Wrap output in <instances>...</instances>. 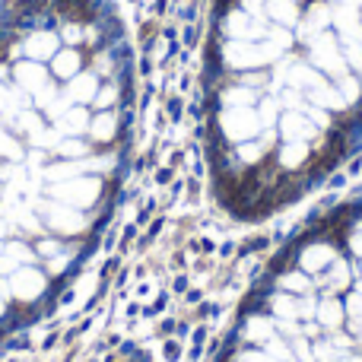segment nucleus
<instances>
[{
	"instance_id": "nucleus-1",
	"label": "nucleus",
	"mask_w": 362,
	"mask_h": 362,
	"mask_svg": "<svg viewBox=\"0 0 362 362\" xmlns=\"http://www.w3.org/2000/svg\"><path fill=\"white\" fill-rule=\"evenodd\" d=\"M102 194V181L93 175H74V178H64L51 185V197L61 200V204H70L76 210L83 206H93Z\"/></svg>"
},
{
	"instance_id": "nucleus-2",
	"label": "nucleus",
	"mask_w": 362,
	"mask_h": 362,
	"mask_svg": "<svg viewBox=\"0 0 362 362\" xmlns=\"http://www.w3.org/2000/svg\"><path fill=\"white\" fill-rule=\"evenodd\" d=\"M219 127L229 140L235 144H248L255 134H261V118L251 108H223L219 112Z\"/></svg>"
},
{
	"instance_id": "nucleus-3",
	"label": "nucleus",
	"mask_w": 362,
	"mask_h": 362,
	"mask_svg": "<svg viewBox=\"0 0 362 362\" xmlns=\"http://www.w3.org/2000/svg\"><path fill=\"white\" fill-rule=\"evenodd\" d=\"M6 289H10L19 302H35V299H42V296H45L48 280H45V274L38 267L25 264V267H19V270H13V274H10Z\"/></svg>"
},
{
	"instance_id": "nucleus-4",
	"label": "nucleus",
	"mask_w": 362,
	"mask_h": 362,
	"mask_svg": "<svg viewBox=\"0 0 362 362\" xmlns=\"http://www.w3.org/2000/svg\"><path fill=\"white\" fill-rule=\"evenodd\" d=\"M274 54L276 48H257V45H248V42H232L223 48V64L232 70H251L274 61Z\"/></svg>"
},
{
	"instance_id": "nucleus-5",
	"label": "nucleus",
	"mask_w": 362,
	"mask_h": 362,
	"mask_svg": "<svg viewBox=\"0 0 362 362\" xmlns=\"http://www.w3.org/2000/svg\"><path fill=\"white\" fill-rule=\"evenodd\" d=\"M42 216H45V223L57 232V235H76V232H83V226H86V216H83L76 206L61 204V200L45 204L42 206Z\"/></svg>"
},
{
	"instance_id": "nucleus-6",
	"label": "nucleus",
	"mask_w": 362,
	"mask_h": 362,
	"mask_svg": "<svg viewBox=\"0 0 362 362\" xmlns=\"http://www.w3.org/2000/svg\"><path fill=\"white\" fill-rule=\"evenodd\" d=\"M312 57H315V64H318V67L325 70V74H331V76H344V70H346L344 54H340V48L334 45V38H331V35L318 38V42L312 45Z\"/></svg>"
},
{
	"instance_id": "nucleus-7",
	"label": "nucleus",
	"mask_w": 362,
	"mask_h": 362,
	"mask_svg": "<svg viewBox=\"0 0 362 362\" xmlns=\"http://www.w3.org/2000/svg\"><path fill=\"white\" fill-rule=\"evenodd\" d=\"M280 134L283 140H296V144H305L315 137V124L308 121V115L302 112H286L280 118Z\"/></svg>"
},
{
	"instance_id": "nucleus-8",
	"label": "nucleus",
	"mask_w": 362,
	"mask_h": 362,
	"mask_svg": "<svg viewBox=\"0 0 362 362\" xmlns=\"http://www.w3.org/2000/svg\"><path fill=\"white\" fill-rule=\"evenodd\" d=\"M334 257H337V255H334L331 245L315 242V245H308V248L299 255V267L305 270V274H321V270H325Z\"/></svg>"
},
{
	"instance_id": "nucleus-9",
	"label": "nucleus",
	"mask_w": 362,
	"mask_h": 362,
	"mask_svg": "<svg viewBox=\"0 0 362 362\" xmlns=\"http://www.w3.org/2000/svg\"><path fill=\"white\" fill-rule=\"evenodd\" d=\"M276 334V321L274 318H257V315H251L248 321H245V327H242V340L245 344H251V346H261V344H267L270 337Z\"/></svg>"
},
{
	"instance_id": "nucleus-10",
	"label": "nucleus",
	"mask_w": 362,
	"mask_h": 362,
	"mask_svg": "<svg viewBox=\"0 0 362 362\" xmlns=\"http://www.w3.org/2000/svg\"><path fill=\"white\" fill-rule=\"evenodd\" d=\"M32 257H35V255H32V248H25V245L4 242V245H0V274H13V270L25 267Z\"/></svg>"
},
{
	"instance_id": "nucleus-11",
	"label": "nucleus",
	"mask_w": 362,
	"mask_h": 362,
	"mask_svg": "<svg viewBox=\"0 0 362 362\" xmlns=\"http://www.w3.org/2000/svg\"><path fill=\"white\" fill-rule=\"evenodd\" d=\"M16 83H19V89H29V93L38 95L48 86V74H45V67L38 61H25L16 67Z\"/></svg>"
},
{
	"instance_id": "nucleus-12",
	"label": "nucleus",
	"mask_w": 362,
	"mask_h": 362,
	"mask_svg": "<svg viewBox=\"0 0 362 362\" xmlns=\"http://www.w3.org/2000/svg\"><path fill=\"white\" fill-rule=\"evenodd\" d=\"M315 325H321L325 331H337V327L346 325V308L340 305L337 299H325L315 308Z\"/></svg>"
},
{
	"instance_id": "nucleus-13",
	"label": "nucleus",
	"mask_w": 362,
	"mask_h": 362,
	"mask_svg": "<svg viewBox=\"0 0 362 362\" xmlns=\"http://www.w3.org/2000/svg\"><path fill=\"white\" fill-rule=\"evenodd\" d=\"M25 54H29L32 61L54 57L57 54V35H54V32H32L29 42H25Z\"/></svg>"
},
{
	"instance_id": "nucleus-14",
	"label": "nucleus",
	"mask_w": 362,
	"mask_h": 362,
	"mask_svg": "<svg viewBox=\"0 0 362 362\" xmlns=\"http://www.w3.org/2000/svg\"><path fill=\"white\" fill-rule=\"evenodd\" d=\"M226 29H229V35L235 38H255V35H264V25L255 23L251 19V13H229V19H226Z\"/></svg>"
},
{
	"instance_id": "nucleus-15",
	"label": "nucleus",
	"mask_w": 362,
	"mask_h": 362,
	"mask_svg": "<svg viewBox=\"0 0 362 362\" xmlns=\"http://www.w3.org/2000/svg\"><path fill=\"white\" fill-rule=\"evenodd\" d=\"M51 70H54V76H61V80H74L76 70H80V54H76L74 48L57 51V54L51 57Z\"/></svg>"
},
{
	"instance_id": "nucleus-16",
	"label": "nucleus",
	"mask_w": 362,
	"mask_h": 362,
	"mask_svg": "<svg viewBox=\"0 0 362 362\" xmlns=\"http://www.w3.org/2000/svg\"><path fill=\"white\" fill-rule=\"evenodd\" d=\"M270 318H276V321H302L299 318V302H296L293 296H286V293L274 296V299H270Z\"/></svg>"
},
{
	"instance_id": "nucleus-17",
	"label": "nucleus",
	"mask_w": 362,
	"mask_h": 362,
	"mask_svg": "<svg viewBox=\"0 0 362 362\" xmlns=\"http://www.w3.org/2000/svg\"><path fill=\"white\" fill-rule=\"evenodd\" d=\"M95 76L93 74H80V76H74V83H70V89H67V99L70 102H93L95 99Z\"/></svg>"
},
{
	"instance_id": "nucleus-18",
	"label": "nucleus",
	"mask_w": 362,
	"mask_h": 362,
	"mask_svg": "<svg viewBox=\"0 0 362 362\" xmlns=\"http://www.w3.org/2000/svg\"><path fill=\"white\" fill-rule=\"evenodd\" d=\"M308 102H312V105H318V108H334V112L346 108V99L334 86H327V83H325V86H318V89H312V93H308Z\"/></svg>"
},
{
	"instance_id": "nucleus-19",
	"label": "nucleus",
	"mask_w": 362,
	"mask_h": 362,
	"mask_svg": "<svg viewBox=\"0 0 362 362\" xmlns=\"http://www.w3.org/2000/svg\"><path fill=\"white\" fill-rule=\"evenodd\" d=\"M57 127H61V134H80V131H86L89 127V115L83 112V108H67V112L57 118Z\"/></svg>"
},
{
	"instance_id": "nucleus-20",
	"label": "nucleus",
	"mask_w": 362,
	"mask_h": 362,
	"mask_svg": "<svg viewBox=\"0 0 362 362\" xmlns=\"http://www.w3.org/2000/svg\"><path fill=\"white\" fill-rule=\"evenodd\" d=\"M308 159V144H296V140H286L280 150V165L283 169H299Z\"/></svg>"
},
{
	"instance_id": "nucleus-21",
	"label": "nucleus",
	"mask_w": 362,
	"mask_h": 362,
	"mask_svg": "<svg viewBox=\"0 0 362 362\" xmlns=\"http://www.w3.org/2000/svg\"><path fill=\"white\" fill-rule=\"evenodd\" d=\"M267 13L283 25H293L299 19V10L293 6V0H267Z\"/></svg>"
},
{
	"instance_id": "nucleus-22",
	"label": "nucleus",
	"mask_w": 362,
	"mask_h": 362,
	"mask_svg": "<svg viewBox=\"0 0 362 362\" xmlns=\"http://www.w3.org/2000/svg\"><path fill=\"white\" fill-rule=\"evenodd\" d=\"M89 127H93V137H95V140H112V137H115V131H118V118H115L112 112H108V115L102 112Z\"/></svg>"
},
{
	"instance_id": "nucleus-23",
	"label": "nucleus",
	"mask_w": 362,
	"mask_h": 362,
	"mask_svg": "<svg viewBox=\"0 0 362 362\" xmlns=\"http://www.w3.org/2000/svg\"><path fill=\"white\" fill-rule=\"evenodd\" d=\"M257 95L251 89H226L223 93V105L226 108H251Z\"/></svg>"
},
{
	"instance_id": "nucleus-24",
	"label": "nucleus",
	"mask_w": 362,
	"mask_h": 362,
	"mask_svg": "<svg viewBox=\"0 0 362 362\" xmlns=\"http://www.w3.org/2000/svg\"><path fill=\"white\" fill-rule=\"evenodd\" d=\"M280 289H286V293H308L312 283H308L305 270H296V274H283L280 276Z\"/></svg>"
},
{
	"instance_id": "nucleus-25",
	"label": "nucleus",
	"mask_w": 362,
	"mask_h": 362,
	"mask_svg": "<svg viewBox=\"0 0 362 362\" xmlns=\"http://www.w3.org/2000/svg\"><path fill=\"white\" fill-rule=\"evenodd\" d=\"M327 283H331L334 289H344L346 283H350V267H346V261L334 257V261H331V276H327Z\"/></svg>"
},
{
	"instance_id": "nucleus-26",
	"label": "nucleus",
	"mask_w": 362,
	"mask_h": 362,
	"mask_svg": "<svg viewBox=\"0 0 362 362\" xmlns=\"http://www.w3.org/2000/svg\"><path fill=\"white\" fill-rule=\"evenodd\" d=\"M238 156H242V163H248V165L261 163V159H264V144H242Z\"/></svg>"
},
{
	"instance_id": "nucleus-27",
	"label": "nucleus",
	"mask_w": 362,
	"mask_h": 362,
	"mask_svg": "<svg viewBox=\"0 0 362 362\" xmlns=\"http://www.w3.org/2000/svg\"><path fill=\"white\" fill-rule=\"evenodd\" d=\"M0 156L6 159H19V144L13 137H6L4 131H0Z\"/></svg>"
},
{
	"instance_id": "nucleus-28",
	"label": "nucleus",
	"mask_w": 362,
	"mask_h": 362,
	"mask_svg": "<svg viewBox=\"0 0 362 362\" xmlns=\"http://www.w3.org/2000/svg\"><path fill=\"white\" fill-rule=\"evenodd\" d=\"M340 95H344L346 102H356L359 99V83L353 80V76H344V80H340Z\"/></svg>"
},
{
	"instance_id": "nucleus-29",
	"label": "nucleus",
	"mask_w": 362,
	"mask_h": 362,
	"mask_svg": "<svg viewBox=\"0 0 362 362\" xmlns=\"http://www.w3.org/2000/svg\"><path fill=\"white\" fill-rule=\"evenodd\" d=\"M19 108V102H16V95L10 93V89H4L0 86V115H13Z\"/></svg>"
},
{
	"instance_id": "nucleus-30",
	"label": "nucleus",
	"mask_w": 362,
	"mask_h": 362,
	"mask_svg": "<svg viewBox=\"0 0 362 362\" xmlns=\"http://www.w3.org/2000/svg\"><path fill=\"white\" fill-rule=\"evenodd\" d=\"M89 172H112L115 169V156H95L89 163H83Z\"/></svg>"
},
{
	"instance_id": "nucleus-31",
	"label": "nucleus",
	"mask_w": 362,
	"mask_h": 362,
	"mask_svg": "<svg viewBox=\"0 0 362 362\" xmlns=\"http://www.w3.org/2000/svg\"><path fill=\"white\" fill-rule=\"evenodd\" d=\"M344 308H346V318H362V293H353Z\"/></svg>"
},
{
	"instance_id": "nucleus-32",
	"label": "nucleus",
	"mask_w": 362,
	"mask_h": 362,
	"mask_svg": "<svg viewBox=\"0 0 362 362\" xmlns=\"http://www.w3.org/2000/svg\"><path fill=\"white\" fill-rule=\"evenodd\" d=\"M57 150H61L64 156H83V153H86V146H83L80 140H67V144H61Z\"/></svg>"
},
{
	"instance_id": "nucleus-33",
	"label": "nucleus",
	"mask_w": 362,
	"mask_h": 362,
	"mask_svg": "<svg viewBox=\"0 0 362 362\" xmlns=\"http://www.w3.org/2000/svg\"><path fill=\"white\" fill-rule=\"evenodd\" d=\"M115 99H118V89H115V86H105L99 95H95V105H99V108H105V105H112Z\"/></svg>"
},
{
	"instance_id": "nucleus-34",
	"label": "nucleus",
	"mask_w": 362,
	"mask_h": 362,
	"mask_svg": "<svg viewBox=\"0 0 362 362\" xmlns=\"http://www.w3.org/2000/svg\"><path fill=\"white\" fill-rule=\"evenodd\" d=\"M350 248H353V255H359V257H362V226H356V229H353V235H350Z\"/></svg>"
},
{
	"instance_id": "nucleus-35",
	"label": "nucleus",
	"mask_w": 362,
	"mask_h": 362,
	"mask_svg": "<svg viewBox=\"0 0 362 362\" xmlns=\"http://www.w3.org/2000/svg\"><path fill=\"white\" fill-rule=\"evenodd\" d=\"M64 267H67V257H64V255H51V261H48V270H51V274H61Z\"/></svg>"
},
{
	"instance_id": "nucleus-36",
	"label": "nucleus",
	"mask_w": 362,
	"mask_h": 362,
	"mask_svg": "<svg viewBox=\"0 0 362 362\" xmlns=\"http://www.w3.org/2000/svg\"><path fill=\"white\" fill-rule=\"evenodd\" d=\"M64 38H67L70 45H76L83 38V32H80V25H67V29H64Z\"/></svg>"
},
{
	"instance_id": "nucleus-37",
	"label": "nucleus",
	"mask_w": 362,
	"mask_h": 362,
	"mask_svg": "<svg viewBox=\"0 0 362 362\" xmlns=\"http://www.w3.org/2000/svg\"><path fill=\"white\" fill-rule=\"evenodd\" d=\"M42 251H45V255H57V242H45Z\"/></svg>"
},
{
	"instance_id": "nucleus-38",
	"label": "nucleus",
	"mask_w": 362,
	"mask_h": 362,
	"mask_svg": "<svg viewBox=\"0 0 362 362\" xmlns=\"http://www.w3.org/2000/svg\"><path fill=\"white\" fill-rule=\"evenodd\" d=\"M4 312H6V299H4V289H0V318H4Z\"/></svg>"
},
{
	"instance_id": "nucleus-39",
	"label": "nucleus",
	"mask_w": 362,
	"mask_h": 362,
	"mask_svg": "<svg viewBox=\"0 0 362 362\" xmlns=\"http://www.w3.org/2000/svg\"><path fill=\"white\" fill-rule=\"evenodd\" d=\"M356 293H362V283H356Z\"/></svg>"
}]
</instances>
